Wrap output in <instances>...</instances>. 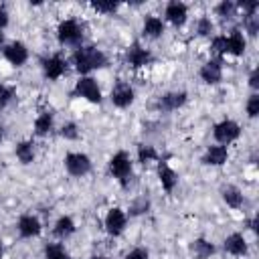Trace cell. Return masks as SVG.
<instances>
[{"instance_id": "28", "label": "cell", "mask_w": 259, "mask_h": 259, "mask_svg": "<svg viewBox=\"0 0 259 259\" xmlns=\"http://www.w3.org/2000/svg\"><path fill=\"white\" fill-rule=\"evenodd\" d=\"M42 253H45V259H71L63 243H47Z\"/></svg>"}, {"instance_id": "32", "label": "cell", "mask_w": 259, "mask_h": 259, "mask_svg": "<svg viewBox=\"0 0 259 259\" xmlns=\"http://www.w3.org/2000/svg\"><path fill=\"white\" fill-rule=\"evenodd\" d=\"M212 32H214L212 20H210L208 16H200V18L196 20V34H198V36H210Z\"/></svg>"}, {"instance_id": "11", "label": "cell", "mask_w": 259, "mask_h": 259, "mask_svg": "<svg viewBox=\"0 0 259 259\" xmlns=\"http://www.w3.org/2000/svg\"><path fill=\"white\" fill-rule=\"evenodd\" d=\"M164 18H166L172 26L180 28V26H184V22L188 20V6H186L184 2H180V0H172V2H168L166 8H164Z\"/></svg>"}, {"instance_id": "42", "label": "cell", "mask_w": 259, "mask_h": 259, "mask_svg": "<svg viewBox=\"0 0 259 259\" xmlns=\"http://www.w3.org/2000/svg\"><path fill=\"white\" fill-rule=\"evenodd\" d=\"M91 259H109V257H107V255H93Z\"/></svg>"}, {"instance_id": "45", "label": "cell", "mask_w": 259, "mask_h": 259, "mask_svg": "<svg viewBox=\"0 0 259 259\" xmlns=\"http://www.w3.org/2000/svg\"><path fill=\"white\" fill-rule=\"evenodd\" d=\"M2 138H4V127L0 125V140H2Z\"/></svg>"}, {"instance_id": "7", "label": "cell", "mask_w": 259, "mask_h": 259, "mask_svg": "<svg viewBox=\"0 0 259 259\" xmlns=\"http://www.w3.org/2000/svg\"><path fill=\"white\" fill-rule=\"evenodd\" d=\"M109 99H111V103H113L115 107L125 109V107H130V105L134 103V99H136V91H134V87H132L127 81H121V79H119V81L111 87Z\"/></svg>"}, {"instance_id": "20", "label": "cell", "mask_w": 259, "mask_h": 259, "mask_svg": "<svg viewBox=\"0 0 259 259\" xmlns=\"http://www.w3.org/2000/svg\"><path fill=\"white\" fill-rule=\"evenodd\" d=\"M166 26H164V20L154 16V14H148L144 18V24H142V34L146 38H160L164 34Z\"/></svg>"}, {"instance_id": "38", "label": "cell", "mask_w": 259, "mask_h": 259, "mask_svg": "<svg viewBox=\"0 0 259 259\" xmlns=\"http://www.w3.org/2000/svg\"><path fill=\"white\" fill-rule=\"evenodd\" d=\"M123 259H150V253H148L146 247H136V249H132Z\"/></svg>"}, {"instance_id": "18", "label": "cell", "mask_w": 259, "mask_h": 259, "mask_svg": "<svg viewBox=\"0 0 259 259\" xmlns=\"http://www.w3.org/2000/svg\"><path fill=\"white\" fill-rule=\"evenodd\" d=\"M227 160H229L227 146L214 144V146H208L206 152L202 154V164H206V166H223Z\"/></svg>"}, {"instance_id": "24", "label": "cell", "mask_w": 259, "mask_h": 259, "mask_svg": "<svg viewBox=\"0 0 259 259\" xmlns=\"http://www.w3.org/2000/svg\"><path fill=\"white\" fill-rule=\"evenodd\" d=\"M53 127H55V117H53V113H51V111H42V113L36 115L32 130H34V136L45 138V136H49V134L53 132Z\"/></svg>"}, {"instance_id": "25", "label": "cell", "mask_w": 259, "mask_h": 259, "mask_svg": "<svg viewBox=\"0 0 259 259\" xmlns=\"http://www.w3.org/2000/svg\"><path fill=\"white\" fill-rule=\"evenodd\" d=\"M14 154H16V158H18L22 164H32V162H34V156H36V152H34V142H32V140H24V142L16 144Z\"/></svg>"}, {"instance_id": "30", "label": "cell", "mask_w": 259, "mask_h": 259, "mask_svg": "<svg viewBox=\"0 0 259 259\" xmlns=\"http://www.w3.org/2000/svg\"><path fill=\"white\" fill-rule=\"evenodd\" d=\"M59 134H61L63 140H69V142H77L79 136H81L79 125H77L75 121H67V123H63L61 130H59Z\"/></svg>"}, {"instance_id": "33", "label": "cell", "mask_w": 259, "mask_h": 259, "mask_svg": "<svg viewBox=\"0 0 259 259\" xmlns=\"http://www.w3.org/2000/svg\"><path fill=\"white\" fill-rule=\"evenodd\" d=\"M210 51H212L217 57L227 55V36H225V34L212 36V40H210Z\"/></svg>"}, {"instance_id": "41", "label": "cell", "mask_w": 259, "mask_h": 259, "mask_svg": "<svg viewBox=\"0 0 259 259\" xmlns=\"http://www.w3.org/2000/svg\"><path fill=\"white\" fill-rule=\"evenodd\" d=\"M245 227H247V229H251V231H255V229H257V217L247 219V221H245Z\"/></svg>"}, {"instance_id": "23", "label": "cell", "mask_w": 259, "mask_h": 259, "mask_svg": "<svg viewBox=\"0 0 259 259\" xmlns=\"http://www.w3.org/2000/svg\"><path fill=\"white\" fill-rule=\"evenodd\" d=\"M77 231V227H75V221L69 217V214H63V217H59L57 221H55V227H53V235L59 239V241H65V239H69L73 233Z\"/></svg>"}, {"instance_id": "34", "label": "cell", "mask_w": 259, "mask_h": 259, "mask_svg": "<svg viewBox=\"0 0 259 259\" xmlns=\"http://www.w3.org/2000/svg\"><path fill=\"white\" fill-rule=\"evenodd\" d=\"M243 26H245L249 36H257V32H259V16L257 14L243 16Z\"/></svg>"}, {"instance_id": "37", "label": "cell", "mask_w": 259, "mask_h": 259, "mask_svg": "<svg viewBox=\"0 0 259 259\" xmlns=\"http://www.w3.org/2000/svg\"><path fill=\"white\" fill-rule=\"evenodd\" d=\"M12 99H14V89L8 85H0V109L6 107Z\"/></svg>"}, {"instance_id": "43", "label": "cell", "mask_w": 259, "mask_h": 259, "mask_svg": "<svg viewBox=\"0 0 259 259\" xmlns=\"http://www.w3.org/2000/svg\"><path fill=\"white\" fill-rule=\"evenodd\" d=\"M2 45H4V32L0 30V47H2Z\"/></svg>"}, {"instance_id": "12", "label": "cell", "mask_w": 259, "mask_h": 259, "mask_svg": "<svg viewBox=\"0 0 259 259\" xmlns=\"http://www.w3.org/2000/svg\"><path fill=\"white\" fill-rule=\"evenodd\" d=\"M2 55H4V59H6L10 65H14V67H22V65L28 61V49H26V45L20 42V40L8 42V45L2 49Z\"/></svg>"}, {"instance_id": "16", "label": "cell", "mask_w": 259, "mask_h": 259, "mask_svg": "<svg viewBox=\"0 0 259 259\" xmlns=\"http://www.w3.org/2000/svg\"><path fill=\"white\" fill-rule=\"evenodd\" d=\"M223 249H225L229 255H233V257H245L247 251H249L243 233H231V235L223 241Z\"/></svg>"}, {"instance_id": "21", "label": "cell", "mask_w": 259, "mask_h": 259, "mask_svg": "<svg viewBox=\"0 0 259 259\" xmlns=\"http://www.w3.org/2000/svg\"><path fill=\"white\" fill-rule=\"evenodd\" d=\"M221 198H223V202H225L227 206H231V208H241L243 202H245L241 188L235 186V184H225V186L221 188Z\"/></svg>"}, {"instance_id": "17", "label": "cell", "mask_w": 259, "mask_h": 259, "mask_svg": "<svg viewBox=\"0 0 259 259\" xmlns=\"http://www.w3.org/2000/svg\"><path fill=\"white\" fill-rule=\"evenodd\" d=\"M158 180H160V184H162V190L168 192V194L178 186V174H176V172L168 166V162H164V160L158 162Z\"/></svg>"}, {"instance_id": "2", "label": "cell", "mask_w": 259, "mask_h": 259, "mask_svg": "<svg viewBox=\"0 0 259 259\" xmlns=\"http://www.w3.org/2000/svg\"><path fill=\"white\" fill-rule=\"evenodd\" d=\"M57 40L63 47H81V42H83V26L73 18L61 20L59 26H57Z\"/></svg>"}, {"instance_id": "22", "label": "cell", "mask_w": 259, "mask_h": 259, "mask_svg": "<svg viewBox=\"0 0 259 259\" xmlns=\"http://www.w3.org/2000/svg\"><path fill=\"white\" fill-rule=\"evenodd\" d=\"M190 253L194 255V259H210L214 253H217V247L214 243H210L208 239L204 237H198L190 243Z\"/></svg>"}, {"instance_id": "39", "label": "cell", "mask_w": 259, "mask_h": 259, "mask_svg": "<svg viewBox=\"0 0 259 259\" xmlns=\"http://www.w3.org/2000/svg\"><path fill=\"white\" fill-rule=\"evenodd\" d=\"M249 87H251L253 91H257V89H259V71H257V67L249 73Z\"/></svg>"}, {"instance_id": "8", "label": "cell", "mask_w": 259, "mask_h": 259, "mask_svg": "<svg viewBox=\"0 0 259 259\" xmlns=\"http://www.w3.org/2000/svg\"><path fill=\"white\" fill-rule=\"evenodd\" d=\"M40 69H42V75L51 81H57L61 79L65 73H67V61L61 57V55H51V57H42L40 59Z\"/></svg>"}, {"instance_id": "1", "label": "cell", "mask_w": 259, "mask_h": 259, "mask_svg": "<svg viewBox=\"0 0 259 259\" xmlns=\"http://www.w3.org/2000/svg\"><path fill=\"white\" fill-rule=\"evenodd\" d=\"M71 63H73L75 71H77L81 77H85L87 73H91V71H95V69L107 67V65H109V59H107V55H105L101 49H97V47H77L75 53H73V57H71Z\"/></svg>"}, {"instance_id": "5", "label": "cell", "mask_w": 259, "mask_h": 259, "mask_svg": "<svg viewBox=\"0 0 259 259\" xmlns=\"http://www.w3.org/2000/svg\"><path fill=\"white\" fill-rule=\"evenodd\" d=\"M63 162H65V170L75 178L87 176L91 172V158L83 152H69Z\"/></svg>"}, {"instance_id": "19", "label": "cell", "mask_w": 259, "mask_h": 259, "mask_svg": "<svg viewBox=\"0 0 259 259\" xmlns=\"http://www.w3.org/2000/svg\"><path fill=\"white\" fill-rule=\"evenodd\" d=\"M247 49V38L245 34L239 30V28H233L227 36V55H233V57H241Z\"/></svg>"}, {"instance_id": "10", "label": "cell", "mask_w": 259, "mask_h": 259, "mask_svg": "<svg viewBox=\"0 0 259 259\" xmlns=\"http://www.w3.org/2000/svg\"><path fill=\"white\" fill-rule=\"evenodd\" d=\"M152 61H154L152 51L146 49V47H142L140 42H134V45L127 49V53H125V63H127L132 69H142V67L150 65Z\"/></svg>"}, {"instance_id": "35", "label": "cell", "mask_w": 259, "mask_h": 259, "mask_svg": "<svg viewBox=\"0 0 259 259\" xmlns=\"http://www.w3.org/2000/svg\"><path fill=\"white\" fill-rule=\"evenodd\" d=\"M237 8L243 10V16H251V14H257L259 2L257 0H239L237 2Z\"/></svg>"}, {"instance_id": "4", "label": "cell", "mask_w": 259, "mask_h": 259, "mask_svg": "<svg viewBox=\"0 0 259 259\" xmlns=\"http://www.w3.org/2000/svg\"><path fill=\"white\" fill-rule=\"evenodd\" d=\"M241 136V125L233 119H221L212 127V138L217 140L219 146H229Z\"/></svg>"}, {"instance_id": "44", "label": "cell", "mask_w": 259, "mask_h": 259, "mask_svg": "<svg viewBox=\"0 0 259 259\" xmlns=\"http://www.w3.org/2000/svg\"><path fill=\"white\" fill-rule=\"evenodd\" d=\"M2 253H4V247H2V241H0V259H2Z\"/></svg>"}, {"instance_id": "14", "label": "cell", "mask_w": 259, "mask_h": 259, "mask_svg": "<svg viewBox=\"0 0 259 259\" xmlns=\"http://www.w3.org/2000/svg\"><path fill=\"white\" fill-rule=\"evenodd\" d=\"M16 229H18V235L24 237V239H32V237H38L40 231H42V225L38 221V217L26 212V214H20L18 223H16Z\"/></svg>"}, {"instance_id": "40", "label": "cell", "mask_w": 259, "mask_h": 259, "mask_svg": "<svg viewBox=\"0 0 259 259\" xmlns=\"http://www.w3.org/2000/svg\"><path fill=\"white\" fill-rule=\"evenodd\" d=\"M8 10L4 8V6H0V30H4L6 26H8Z\"/></svg>"}, {"instance_id": "26", "label": "cell", "mask_w": 259, "mask_h": 259, "mask_svg": "<svg viewBox=\"0 0 259 259\" xmlns=\"http://www.w3.org/2000/svg\"><path fill=\"white\" fill-rule=\"evenodd\" d=\"M150 206H152L150 198H148L146 194H140V196H136V198L130 202L127 214H130V217H142V214H146V212L150 210Z\"/></svg>"}, {"instance_id": "3", "label": "cell", "mask_w": 259, "mask_h": 259, "mask_svg": "<svg viewBox=\"0 0 259 259\" xmlns=\"http://www.w3.org/2000/svg\"><path fill=\"white\" fill-rule=\"evenodd\" d=\"M109 174L125 188L132 178V158L127 152L119 150L109 158Z\"/></svg>"}, {"instance_id": "29", "label": "cell", "mask_w": 259, "mask_h": 259, "mask_svg": "<svg viewBox=\"0 0 259 259\" xmlns=\"http://www.w3.org/2000/svg\"><path fill=\"white\" fill-rule=\"evenodd\" d=\"M138 162L140 164H148V162H156L158 160V152L154 146H148V144H140L138 146Z\"/></svg>"}, {"instance_id": "36", "label": "cell", "mask_w": 259, "mask_h": 259, "mask_svg": "<svg viewBox=\"0 0 259 259\" xmlns=\"http://www.w3.org/2000/svg\"><path fill=\"white\" fill-rule=\"evenodd\" d=\"M245 109H247V115H249V117H257V115H259V95H257V93H251V95H249Z\"/></svg>"}, {"instance_id": "15", "label": "cell", "mask_w": 259, "mask_h": 259, "mask_svg": "<svg viewBox=\"0 0 259 259\" xmlns=\"http://www.w3.org/2000/svg\"><path fill=\"white\" fill-rule=\"evenodd\" d=\"M198 77H200L202 83H206V85H217V83L223 79V63H221V59H210V61H206V63L200 67Z\"/></svg>"}, {"instance_id": "31", "label": "cell", "mask_w": 259, "mask_h": 259, "mask_svg": "<svg viewBox=\"0 0 259 259\" xmlns=\"http://www.w3.org/2000/svg\"><path fill=\"white\" fill-rule=\"evenodd\" d=\"M91 8H93L95 12H99V14H113V12L119 8V4L113 2V0H97V2L91 4Z\"/></svg>"}, {"instance_id": "6", "label": "cell", "mask_w": 259, "mask_h": 259, "mask_svg": "<svg viewBox=\"0 0 259 259\" xmlns=\"http://www.w3.org/2000/svg\"><path fill=\"white\" fill-rule=\"evenodd\" d=\"M73 93H75L77 97L87 99L89 103H101V97H103V95H101V89H99V85H97V81H95L93 77H89V75L77 79Z\"/></svg>"}, {"instance_id": "13", "label": "cell", "mask_w": 259, "mask_h": 259, "mask_svg": "<svg viewBox=\"0 0 259 259\" xmlns=\"http://www.w3.org/2000/svg\"><path fill=\"white\" fill-rule=\"evenodd\" d=\"M186 101H188V93H186V91H168V93H164V95L158 97L156 107L166 113V111H176V109H180Z\"/></svg>"}, {"instance_id": "9", "label": "cell", "mask_w": 259, "mask_h": 259, "mask_svg": "<svg viewBox=\"0 0 259 259\" xmlns=\"http://www.w3.org/2000/svg\"><path fill=\"white\" fill-rule=\"evenodd\" d=\"M103 225H105V231H107L111 237H119V235L125 231V227H127V214H125L121 208L113 206V208L107 210V214H105V219H103Z\"/></svg>"}, {"instance_id": "27", "label": "cell", "mask_w": 259, "mask_h": 259, "mask_svg": "<svg viewBox=\"0 0 259 259\" xmlns=\"http://www.w3.org/2000/svg\"><path fill=\"white\" fill-rule=\"evenodd\" d=\"M237 12H239V8H237L235 0H223V2H219L214 6V14L219 18H223V20H231L233 16H237Z\"/></svg>"}]
</instances>
